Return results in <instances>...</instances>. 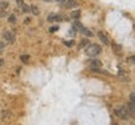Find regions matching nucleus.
Instances as JSON below:
<instances>
[{"label": "nucleus", "mask_w": 135, "mask_h": 125, "mask_svg": "<svg viewBox=\"0 0 135 125\" xmlns=\"http://www.w3.org/2000/svg\"><path fill=\"white\" fill-rule=\"evenodd\" d=\"M85 53L88 56H91V58H95L98 56L101 53V48L96 44H93V45H88L85 49Z\"/></svg>", "instance_id": "1"}, {"label": "nucleus", "mask_w": 135, "mask_h": 125, "mask_svg": "<svg viewBox=\"0 0 135 125\" xmlns=\"http://www.w3.org/2000/svg\"><path fill=\"white\" fill-rule=\"evenodd\" d=\"M115 115L119 116V118H121V119H128L129 118L128 108H125V106H120V108L115 109Z\"/></svg>", "instance_id": "2"}, {"label": "nucleus", "mask_w": 135, "mask_h": 125, "mask_svg": "<svg viewBox=\"0 0 135 125\" xmlns=\"http://www.w3.org/2000/svg\"><path fill=\"white\" fill-rule=\"evenodd\" d=\"M75 26H76V28H78L79 30H80V31L83 33V34H85L86 36H93V33H91V31H90L89 29L84 28V26H83V25H81V24H80L79 21H75Z\"/></svg>", "instance_id": "3"}, {"label": "nucleus", "mask_w": 135, "mask_h": 125, "mask_svg": "<svg viewBox=\"0 0 135 125\" xmlns=\"http://www.w3.org/2000/svg\"><path fill=\"white\" fill-rule=\"evenodd\" d=\"M4 39L9 43H14V40H15L14 33L10 31V30H5V31H4Z\"/></svg>", "instance_id": "4"}, {"label": "nucleus", "mask_w": 135, "mask_h": 125, "mask_svg": "<svg viewBox=\"0 0 135 125\" xmlns=\"http://www.w3.org/2000/svg\"><path fill=\"white\" fill-rule=\"evenodd\" d=\"M98 36H99V39L104 43L105 45H109V44H110V39H109V36H108L104 31H99V33H98Z\"/></svg>", "instance_id": "5"}, {"label": "nucleus", "mask_w": 135, "mask_h": 125, "mask_svg": "<svg viewBox=\"0 0 135 125\" xmlns=\"http://www.w3.org/2000/svg\"><path fill=\"white\" fill-rule=\"evenodd\" d=\"M46 19H48L49 23H55V21L61 20V16H59V15H56V14H50V15H48Z\"/></svg>", "instance_id": "6"}, {"label": "nucleus", "mask_w": 135, "mask_h": 125, "mask_svg": "<svg viewBox=\"0 0 135 125\" xmlns=\"http://www.w3.org/2000/svg\"><path fill=\"white\" fill-rule=\"evenodd\" d=\"M128 111L130 113V115L134 118V115H135V101H129V104H128Z\"/></svg>", "instance_id": "7"}, {"label": "nucleus", "mask_w": 135, "mask_h": 125, "mask_svg": "<svg viewBox=\"0 0 135 125\" xmlns=\"http://www.w3.org/2000/svg\"><path fill=\"white\" fill-rule=\"evenodd\" d=\"M65 6L68 8V9H70V8H76L78 6V3L75 1V0H65Z\"/></svg>", "instance_id": "8"}, {"label": "nucleus", "mask_w": 135, "mask_h": 125, "mask_svg": "<svg viewBox=\"0 0 135 125\" xmlns=\"http://www.w3.org/2000/svg\"><path fill=\"white\" fill-rule=\"evenodd\" d=\"M101 66V61L98 59H93L90 60V68H100Z\"/></svg>", "instance_id": "9"}, {"label": "nucleus", "mask_w": 135, "mask_h": 125, "mask_svg": "<svg viewBox=\"0 0 135 125\" xmlns=\"http://www.w3.org/2000/svg\"><path fill=\"white\" fill-rule=\"evenodd\" d=\"M30 11L34 15H39V13H40V11H39V8L36 6V5H31V6H30Z\"/></svg>", "instance_id": "10"}, {"label": "nucleus", "mask_w": 135, "mask_h": 125, "mask_svg": "<svg viewBox=\"0 0 135 125\" xmlns=\"http://www.w3.org/2000/svg\"><path fill=\"white\" fill-rule=\"evenodd\" d=\"M111 46H113V50H114V53H115V54H119V53H120V50H121L120 45H118V44H113Z\"/></svg>", "instance_id": "11"}, {"label": "nucleus", "mask_w": 135, "mask_h": 125, "mask_svg": "<svg viewBox=\"0 0 135 125\" xmlns=\"http://www.w3.org/2000/svg\"><path fill=\"white\" fill-rule=\"evenodd\" d=\"M8 6H9V1H0V9L5 10Z\"/></svg>", "instance_id": "12"}, {"label": "nucleus", "mask_w": 135, "mask_h": 125, "mask_svg": "<svg viewBox=\"0 0 135 125\" xmlns=\"http://www.w3.org/2000/svg\"><path fill=\"white\" fill-rule=\"evenodd\" d=\"M22 10H23V13H29V11H30V8L28 6V5H25V4H23L22 6Z\"/></svg>", "instance_id": "13"}, {"label": "nucleus", "mask_w": 135, "mask_h": 125, "mask_svg": "<svg viewBox=\"0 0 135 125\" xmlns=\"http://www.w3.org/2000/svg\"><path fill=\"white\" fill-rule=\"evenodd\" d=\"M71 16H73L74 19H78L79 16H80V11H79V10H76V11H73V13H71Z\"/></svg>", "instance_id": "14"}, {"label": "nucleus", "mask_w": 135, "mask_h": 125, "mask_svg": "<svg viewBox=\"0 0 135 125\" xmlns=\"http://www.w3.org/2000/svg\"><path fill=\"white\" fill-rule=\"evenodd\" d=\"M20 59H22L23 63H25V64H26V63H29V59H30V58H29V55H22Z\"/></svg>", "instance_id": "15"}, {"label": "nucleus", "mask_w": 135, "mask_h": 125, "mask_svg": "<svg viewBox=\"0 0 135 125\" xmlns=\"http://www.w3.org/2000/svg\"><path fill=\"white\" fill-rule=\"evenodd\" d=\"M15 21H16V18H15V15H10V16H9V23H11V24H15Z\"/></svg>", "instance_id": "16"}, {"label": "nucleus", "mask_w": 135, "mask_h": 125, "mask_svg": "<svg viewBox=\"0 0 135 125\" xmlns=\"http://www.w3.org/2000/svg\"><path fill=\"white\" fill-rule=\"evenodd\" d=\"M86 44H88V40H86V39H83V40H81V44H80V48L85 46Z\"/></svg>", "instance_id": "17"}, {"label": "nucleus", "mask_w": 135, "mask_h": 125, "mask_svg": "<svg viewBox=\"0 0 135 125\" xmlns=\"http://www.w3.org/2000/svg\"><path fill=\"white\" fill-rule=\"evenodd\" d=\"M5 15H6V13H5L3 9H0V18H4Z\"/></svg>", "instance_id": "18"}, {"label": "nucleus", "mask_w": 135, "mask_h": 125, "mask_svg": "<svg viewBox=\"0 0 135 125\" xmlns=\"http://www.w3.org/2000/svg\"><path fill=\"white\" fill-rule=\"evenodd\" d=\"M58 29H59V28H58V26H53V28L50 29V33H55V31H56Z\"/></svg>", "instance_id": "19"}, {"label": "nucleus", "mask_w": 135, "mask_h": 125, "mask_svg": "<svg viewBox=\"0 0 135 125\" xmlns=\"http://www.w3.org/2000/svg\"><path fill=\"white\" fill-rule=\"evenodd\" d=\"M16 4H18L19 6H22L23 4H24V1H23V0H16Z\"/></svg>", "instance_id": "20"}, {"label": "nucleus", "mask_w": 135, "mask_h": 125, "mask_svg": "<svg viewBox=\"0 0 135 125\" xmlns=\"http://www.w3.org/2000/svg\"><path fill=\"white\" fill-rule=\"evenodd\" d=\"M128 61L133 64V63H134V56H130V58H128Z\"/></svg>", "instance_id": "21"}, {"label": "nucleus", "mask_w": 135, "mask_h": 125, "mask_svg": "<svg viewBox=\"0 0 135 125\" xmlns=\"http://www.w3.org/2000/svg\"><path fill=\"white\" fill-rule=\"evenodd\" d=\"M130 101H134V93L130 94Z\"/></svg>", "instance_id": "22"}, {"label": "nucleus", "mask_w": 135, "mask_h": 125, "mask_svg": "<svg viewBox=\"0 0 135 125\" xmlns=\"http://www.w3.org/2000/svg\"><path fill=\"white\" fill-rule=\"evenodd\" d=\"M30 19H29V18H26V19H25V20H24V23H25V24H29V23H30Z\"/></svg>", "instance_id": "23"}, {"label": "nucleus", "mask_w": 135, "mask_h": 125, "mask_svg": "<svg viewBox=\"0 0 135 125\" xmlns=\"http://www.w3.org/2000/svg\"><path fill=\"white\" fill-rule=\"evenodd\" d=\"M3 64H4V60H3V59H0V66H1Z\"/></svg>", "instance_id": "24"}, {"label": "nucleus", "mask_w": 135, "mask_h": 125, "mask_svg": "<svg viewBox=\"0 0 135 125\" xmlns=\"http://www.w3.org/2000/svg\"><path fill=\"white\" fill-rule=\"evenodd\" d=\"M55 1H58V3H64L65 0H55Z\"/></svg>", "instance_id": "25"}, {"label": "nucleus", "mask_w": 135, "mask_h": 125, "mask_svg": "<svg viewBox=\"0 0 135 125\" xmlns=\"http://www.w3.org/2000/svg\"><path fill=\"white\" fill-rule=\"evenodd\" d=\"M45 1H49V0H45Z\"/></svg>", "instance_id": "26"}]
</instances>
